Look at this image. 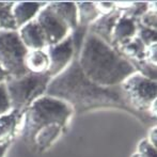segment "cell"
Returning a JSON list of instances; mask_svg holds the SVG:
<instances>
[{
  "label": "cell",
  "mask_w": 157,
  "mask_h": 157,
  "mask_svg": "<svg viewBox=\"0 0 157 157\" xmlns=\"http://www.w3.org/2000/svg\"><path fill=\"white\" fill-rule=\"evenodd\" d=\"M45 95L66 103L73 111L83 112L97 108L132 110L120 86L106 88L94 83L82 73L77 59H74L61 74L52 78Z\"/></svg>",
  "instance_id": "1"
},
{
  "label": "cell",
  "mask_w": 157,
  "mask_h": 157,
  "mask_svg": "<svg viewBox=\"0 0 157 157\" xmlns=\"http://www.w3.org/2000/svg\"><path fill=\"white\" fill-rule=\"evenodd\" d=\"M76 59L83 74L101 87H119L128 76L136 73L129 60L89 30L83 36Z\"/></svg>",
  "instance_id": "2"
},
{
  "label": "cell",
  "mask_w": 157,
  "mask_h": 157,
  "mask_svg": "<svg viewBox=\"0 0 157 157\" xmlns=\"http://www.w3.org/2000/svg\"><path fill=\"white\" fill-rule=\"evenodd\" d=\"M73 109L66 103L55 97L43 95L24 111V119L21 135L26 143L32 145L34 136L49 125L59 124L63 127L67 125Z\"/></svg>",
  "instance_id": "3"
},
{
  "label": "cell",
  "mask_w": 157,
  "mask_h": 157,
  "mask_svg": "<svg viewBox=\"0 0 157 157\" xmlns=\"http://www.w3.org/2000/svg\"><path fill=\"white\" fill-rule=\"evenodd\" d=\"M50 80L48 73H28L21 77H9L4 83L12 110L23 114L33 101L45 95Z\"/></svg>",
  "instance_id": "4"
},
{
  "label": "cell",
  "mask_w": 157,
  "mask_h": 157,
  "mask_svg": "<svg viewBox=\"0 0 157 157\" xmlns=\"http://www.w3.org/2000/svg\"><path fill=\"white\" fill-rule=\"evenodd\" d=\"M120 89L130 109L149 111L154 117L156 116V80H152L136 72L121 83Z\"/></svg>",
  "instance_id": "5"
},
{
  "label": "cell",
  "mask_w": 157,
  "mask_h": 157,
  "mask_svg": "<svg viewBox=\"0 0 157 157\" xmlns=\"http://www.w3.org/2000/svg\"><path fill=\"white\" fill-rule=\"evenodd\" d=\"M28 52L17 30H0V65L10 77H21L29 73L25 65Z\"/></svg>",
  "instance_id": "6"
},
{
  "label": "cell",
  "mask_w": 157,
  "mask_h": 157,
  "mask_svg": "<svg viewBox=\"0 0 157 157\" xmlns=\"http://www.w3.org/2000/svg\"><path fill=\"white\" fill-rule=\"evenodd\" d=\"M35 21L43 32L47 46L60 43L72 34L71 28L58 14H56L49 8L48 3L42 8L35 17Z\"/></svg>",
  "instance_id": "7"
},
{
  "label": "cell",
  "mask_w": 157,
  "mask_h": 157,
  "mask_svg": "<svg viewBox=\"0 0 157 157\" xmlns=\"http://www.w3.org/2000/svg\"><path fill=\"white\" fill-rule=\"evenodd\" d=\"M46 52L49 58V67L47 73L52 78H54L61 74L75 59V40L73 34L60 43L47 46Z\"/></svg>",
  "instance_id": "8"
},
{
  "label": "cell",
  "mask_w": 157,
  "mask_h": 157,
  "mask_svg": "<svg viewBox=\"0 0 157 157\" xmlns=\"http://www.w3.org/2000/svg\"><path fill=\"white\" fill-rule=\"evenodd\" d=\"M17 32L23 44L28 50L46 49L47 47L43 32L35 19L19 28Z\"/></svg>",
  "instance_id": "9"
},
{
  "label": "cell",
  "mask_w": 157,
  "mask_h": 157,
  "mask_svg": "<svg viewBox=\"0 0 157 157\" xmlns=\"http://www.w3.org/2000/svg\"><path fill=\"white\" fill-rule=\"evenodd\" d=\"M45 4V2H14V6L12 8V14L17 30L25 26L26 24L35 19L39 12Z\"/></svg>",
  "instance_id": "10"
},
{
  "label": "cell",
  "mask_w": 157,
  "mask_h": 157,
  "mask_svg": "<svg viewBox=\"0 0 157 157\" xmlns=\"http://www.w3.org/2000/svg\"><path fill=\"white\" fill-rule=\"evenodd\" d=\"M137 34V21L132 18L121 14L114 25L112 31L111 44L113 47H117L120 44L135 37Z\"/></svg>",
  "instance_id": "11"
},
{
  "label": "cell",
  "mask_w": 157,
  "mask_h": 157,
  "mask_svg": "<svg viewBox=\"0 0 157 157\" xmlns=\"http://www.w3.org/2000/svg\"><path fill=\"white\" fill-rule=\"evenodd\" d=\"M121 12L116 10L114 12L110 13V14L101 15L98 19L94 21L93 24L90 25L89 31L93 32L97 36L103 39L108 44L112 45L111 40H112V31H113L114 25H116L117 21L120 17Z\"/></svg>",
  "instance_id": "12"
},
{
  "label": "cell",
  "mask_w": 157,
  "mask_h": 157,
  "mask_svg": "<svg viewBox=\"0 0 157 157\" xmlns=\"http://www.w3.org/2000/svg\"><path fill=\"white\" fill-rule=\"evenodd\" d=\"M63 126L59 124L49 125L44 127L34 136L32 141V147L39 152H44L52 147V144L58 139L63 129Z\"/></svg>",
  "instance_id": "13"
},
{
  "label": "cell",
  "mask_w": 157,
  "mask_h": 157,
  "mask_svg": "<svg viewBox=\"0 0 157 157\" xmlns=\"http://www.w3.org/2000/svg\"><path fill=\"white\" fill-rule=\"evenodd\" d=\"M21 117V114L14 110L0 117V144L10 143L15 137Z\"/></svg>",
  "instance_id": "14"
},
{
  "label": "cell",
  "mask_w": 157,
  "mask_h": 157,
  "mask_svg": "<svg viewBox=\"0 0 157 157\" xmlns=\"http://www.w3.org/2000/svg\"><path fill=\"white\" fill-rule=\"evenodd\" d=\"M49 8L58 14L72 31L78 28V14L76 2H49Z\"/></svg>",
  "instance_id": "15"
},
{
  "label": "cell",
  "mask_w": 157,
  "mask_h": 157,
  "mask_svg": "<svg viewBox=\"0 0 157 157\" xmlns=\"http://www.w3.org/2000/svg\"><path fill=\"white\" fill-rule=\"evenodd\" d=\"M25 65L29 73L44 74L49 67V58L46 49L29 50L25 58Z\"/></svg>",
  "instance_id": "16"
},
{
  "label": "cell",
  "mask_w": 157,
  "mask_h": 157,
  "mask_svg": "<svg viewBox=\"0 0 157 157\" xmlns=\"http://www.w3.org/2000/svg\"><path fill=\"white\" fill-rule=\"evenodd\" d=\"M124 58L132 61H142L145 60V52L147 47L137 36L128 40L123 44H120L114 47Z\"/></svg>",
  "instance_id": "17"
},
{
  "label": "cell",
  "mask_w": 157,
  "mask_h": 157,
  "mask_svg": "<svg viewBox=\"0 0 157 157\" xmlns=\"http://www.w3.org/2000/svg\"><path fill=\"white\" fill-rule=\"evenodd\" d=\"M78 25L90 26L101 16L96 2H76Z\"/></svg>",
  "instance_id": "18"
},
{
  "label": "cell",
  "mask_w": 157,
  "mask_h": 157,
  "mask_svg": "<svg viewBox=\"0 0 157 157\" xmlns=\"http://www.w3.org/2000/svg\"><path fill=\"white\" fill-rule=\"evenodd\" d=\"M14 2H0V30H17L12 14Z\"/></svg>",
  "instance_id": "19"
},
{
  "label": "cell",
  "mask_w": 157,
  "mask_h": 157,
  "mask_svg": "<svg viewBox=\"0 0 157 157\" xmlns=\"http://www.w3.org/2000/svg\"><path fill=\"white\" fill-rule=\"evenodd\" d=\"M136 36L144 44L145 47L153 45L157 42V31L155 29L147 28L141 26L140 24L137 23V34Z\"/></svg>",
  "instance_id": "20"
},
{
  "label": "cell",
  "mask_w": 157,
  "mask_h": 157,
  "mask_svg": "<svg viewBox=\"0 0 157 157\" xmlns=\"http://www.w3.org/2000/svg\"><path fill=\"white\" fill-rule=\"evenodd\" d=\"M132 64L136 68V72H138L139 74L143 75L144 77H147L152 80H156V65H153L145 60L132 61Z\"/></svg>",
  "instance_id": "21"
},
{
  "label": "cell",
  "mask_w": 157,
  "mask_h": 157,
  "mask_svg": "<svg viewBox=\"0 0 157 157\" xmlns=\"http://www.w3.org/2000/svg\"><path fill=\"white\" fill-rule=\"evenodd\" d=\"M12 111L9 95L6 92V83H0V117Z\"/></svg>",
  "instance_id": "22"
},
{
  "label": "cell",
  "mask_w": 157,
  "mask_h": 157,
  "mask_svg": "<svg viewBox=\"0 0 157 157\" xmlns=\"http://www.w3.org/2000/svg\"><path fill=\"white\" fill-rule=\"evenodd\" d=\"M136 157H157V150L147 140H142L138 145Z\"/></svg>",
  "instance_id": "23"
},
{
  "label": "cell",
  "mask_w": 157,
  "mask_h": 157,
  "mask_svg": "<svg viewBox=\"0 0 157 157\" xmlns=\"http://www.w3.org/2000/svg\"><path fill=\"white\" fill-rule=\"evenodd\" d=\"M138 24H140L141 26L147 28H151V29L156 30V25H157V17H156V9L151 10V8L149 9L147 13L137 21Z\"/></svg>",
  "instance_id": "24"
},
{
  "label": "cell",
  "mask_w": 157,
  "mask_h": 157,
  "mask_svg": "<svg viewBox=\"0 0 157 157\" xmlns=\"http://www.w3.org/2000/svg\"><path fill=\"white\" fill-rule=\"evenodd\" d=\"M145 61L153 64V65H156V63H157V43L149 46V47H147V52H145Z\"/></svg>",
  "instance_id": "25"
},
{
  "label": "cell",
  "mask_w": 157,
  "mask_h": 157,
  "mask_svg": "<svg viewBox=\"0 0 157 157\" xmlns=\"http://www.w3.org/2000/svg\"><path fill=\"white\" fill-rule=\"evenodd\" d=\"M153 147H157V128L156 126H153L151 129L149 130V139H147Z\"/></svg>",
  "instance_id": "26"
},
{
  "label": "cell",
  "mask_w": 157,
  "mask_h": 157,
  "mask_svg": "<svg viewBox=\"0 0 157 157\" xmlns=\"http://www.w3.org/2000/svg\"><path fill=\"white\" fill-rule=\"evenodd\" d=\"M9 77H10V75L8 74V72L0 65V83H4L8 80Z\"/></svg>",
  "instance_id": "27"
},
{
  "label": "cell",
  "mask_w": 157,
  "mask_h": 157,
  "mask_svg": "<svg viewBox=\"0 0 157 157\" xmlns=\"http://www.w3.org/2000/svg\"><path fill=\"white\" fill-rule=\"evenodd\" d=\"M10 143H6V144H0V157H4L9 149Z\"/></svg>",
  "instance_id": "28"
}]
</instances>
